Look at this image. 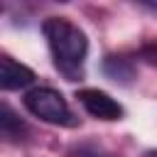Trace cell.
<instances>
[{
    "mask_svg": "<svg viewBox=\"0 0 157 157\" xmlns=\"http://www.w3.org/2000/svg\"><path fill=\"white\" fill-rule=\"evenodd\" d=\"M42 32H44V39L49 44L54 66L69 81H78L83 76V64H86V54H88L86 32L66 17L44 20Z\"/></svg>",
    "mask_w": 157,
    "mask_h": 157,
    "instance_id": "1",
    "label": "cell"
},
{
    "mask_svg": "<svg viewBox=\"0 0 157 157\" xmlns=\"http://www.w3.org/2000/svg\"><path fill=\"white\" fill-rule=\"evenodd\" d=\"M25 108H27L34 118H39V120H44V123L66 125V128L76 125V118H74L66 98H64L56 88L37 86V88L27 91V93H25Z\"/></svg>",
    "mask_w": 157,
    "mask_h": 157,
    "instance_id": "2",
    "label": "cell"
},
{
    "mask_svg": "<svg viewBox=\"0 0 157 157\" xmlns=\"http://www.w3.org/2000/svg\"><path fill=\"white\" fill-rule=\"evenodd\" d=\"M76 98L83 105V110L98 120H120L125 113L123 105L113 96H108L105 91H98V88H81L76 93Z\"/></svg>",
    "mask_w": 157,
    "mask_h": 157,
    "instance_id": "3",
    "label": "cell"
},
{
    "mask_svg": "<svg viewBox=\"0 0 157 157\" xmlns=\"http://www.w3.org/2000/svg\"><path fill=\"white\" fill-rule=\"evenodd\" d=\"M34 81V71L20 61H15L12 56H0V88L15 91V88H25Z\"/></svg>",
    "mask_w": 157,
    "mask_h": 157,
    "instance_id": "4",
    "label": "cell"
},
{
    "mask_svg": "<svg viewBox=\"0 0 157 157\" xmlns=\"http://www.w3.org/2000/svg\"><path fill=\"white\" fill-rule=\"evenodd\" d=\"M29 135L27 123L10 108L0 103V140H10V142H20Z\"/></svg>",
    "mask_w": 157,
    "mask_h": 157,
    "instance_id": "5",
    "label": "cell"
},
{
    "mask_svg": "<svg viewBox=\"0 0 157 157\" xmlns=\"http://www.w3.org/2000/svg\"><path fill=\"white\" fill-rule=\"evenodd\" d=\"M103 74L115 81V83H130V78L135 76V66L130 59L125 56H105L103 61Z\"/></svg>",
    "mask_w": 157,
    "mask_h": 157,
    "instance_id": "6",
    "label": "cell"
},
{
    "mask_svg": "<svg viewBox=\"0 0 157 157\" xmlns=\"http://www.w3.org/2000/svg\"><path fill=\"white\" fill-rule=\"evenodd\" d=\"M145 157H157V150H150V152H147Z\"/></svg>",
    "mask_w": 157,
    "mask_h": 157,
    "instance_id": "7",
    "label": "cell"
}]
</instances>
